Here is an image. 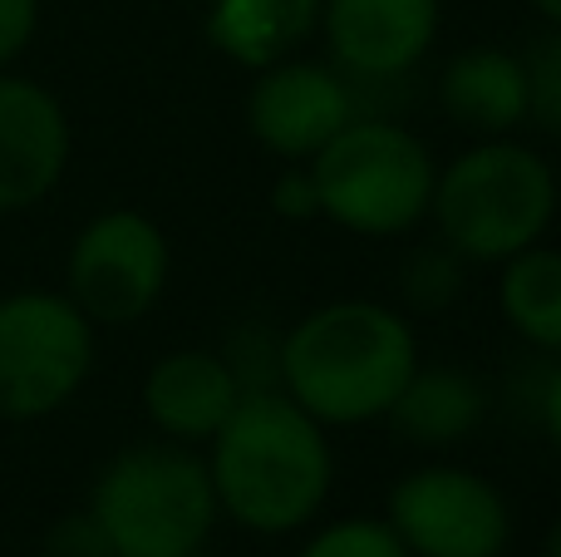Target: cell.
<instances>
[{"mask_svg":"<svg viewBox=\"0 0 561 557\" xmlns=\"http://www.w3.org/2000/svg\"><path fill=\"white\" fill-rule=\"evenodd\" d=\"M207 474L222 523L256 538H296L335 493V444L286 390H247L207 440Z\"/></svg>","mask_w":561,"mask_h":557,"instance_id":"cell-1","label":"cell"},{"mask_svg":"<svg viewBox=\"0 0 561 557\" xmlns=\"http://www.w3.org/2000/svg\"><path fill=\"white\" fill-rule=\"evenodd\" d=\"M419 361L414 316L375 296H340L280 331L276 390L325 430H359L385 420Z\"/></svg>","mask_w":561,"mask_h":557,"instance_id":"cell-2","label":"cell"},{"mask_svg":"<svg viewBox=\"0 0 561 557\" xmlns=\"http://www.w3.org/2000/svg\"><path fill=\"white\" fill-rule=\"evenodd\" d=\"M557 207V168L533 144L517 134L473 138L463 154L438 163L428 227L468 266H503L533 242H547Z\"/></svg>","mask_w":561,"mask_h":557,"instance_id":"cell-3","label":"cell"},{"mask_svg":"<svg viewBox=\"0 0 561 557\" xmlns=\"http://www.w3.org/2000/svg\"><path fill=\"white\" fill-rule=\"evenodd\" d=\"M84 509L114 557H203L222 523L203 450L173 440L118 450L94 474Z\"/></svg>","mask_w":561,"mask_h":557,"instance_id":"cell-4","label":"cell"},{"mask_svg":"<svg viewBox=\"0 0 561 557\" xmlns=\"http://www.w3.org/2000/svg\"><path fill=\"white\" fill-rule=\"evenodd\" d=\"M306 168L316 178L320 217L335 223L340 232L394 242V237H414L428 223L438 158L399 118L359 109Z\"/></svg>","mask_w":561,"mask_h":557,"instance_id":"cell-5","label":"cell"},{"mask_svg":"<svg viewBox=\"0 0 561 557\" xmlns=\"http://www.w3.org/2000/svg\"><path fill=\"white\" fill-rule=\"evenodd\" d=\"M99 326L59 286L0 296V424H39L84 395Z\"/></svg>","mask_w":561,"mask_h":557,"instance_id":"cell-6","label":"cell"},{"mask_svg":"<svg viewBox=\"0 0 561 557\" xmlns=\"http://www.w3.org/2000/svg\"><path fill=\"white\" fill-rule=\"evenodd\" d=\"M379 519L409 557H507L517 533L507 493L454 459H428L399 474Z\"/></svg>","mask_w":561,"mask_h":557,"instance_id":"cell-7","label":"cell"},{"mask_svg":"<svg viewBox=\"0 0 561 557\" xmlns=\"http://www.w3.org/2000/svg\"><path fill=\"white\" fill-rule=\"evenodd\" d=\"M168 282H173V242L163 227L138 207H104L69 237L59 292L104 331L144 321L163 302Z\"/></svg>","mask_w":561,"mask_h":557,"instance_id":"cell-8","label":"cell"},{"mask_svg":"<svg viewBox=\"0 0 561 557\" xmlns=\"http://www.w3.org/2000/svg\"><path fill=\"white\" fill-rule=\"evenodd\" d=\"M242 114L256 148L280 163H310L359 114V94L330 59L290 55L256 69Z\"/></svg>","mask_w":561,"mask_h":557,"instance_id":"cell-9","label":"cell"},{"mask_svg":"<svg viewBox=\"0 0 561 557\" xmlns=\"http://www.w3.org/2000/svg\"><path fill=\"white\" fill-rule=\"evenodd\" d=\"M444 0H320V45L350 84H399L438 45Z\"/></svg>","mask_w":561,"mask_h":557,"instance_id":"cell-10","label":"cell"},{"mask_svg":"<svg viewBox=\"0 0 561 557\" xmlns=\"http://www.w3.org/2000/svg\"><path fill=\"white\" fill-rule=\"evenodd\" d=\"M75 158V124L49 84L0 69V217L55 197Z\"/></svg>","mask_w":561,"mask_h":557,"instance_id":"cell-11","label":"cell"},{"mask_svg":"<svg viewBox=\"0 0 561 557\" xmlns=\"http://www.w3.org/2000/svg\"><path fill=\"white\" fill-rule=\"evenodd\" d=\"M242 395H247L242 380L232 375L222 351H213V345H178V351H163L148 365L138 400H144V420L153 424L158 440L207 450V440L232 420Z\"/></svg>","mask_w":561,"mask_h":557,"instance_id":"cell-12","label":"cell"},{"mask_svg":"<svg viewBox=\"0 0 561 557\" xmlns=\"http://www.w3.org/2000/svg\"><path fill=\"white\" fill-rule=\"evenodd\" d=\"M444 118L473 138H507L527 128V59L503 45H468L444 59L434 79Z\"/></svg>","mask_w":561,"mask_h":557,"instance_id":"cell-13","label":"cell"},{"mask_svg":"<svg viewBox=\"0 0 561 557\" xmlns=\"http://www.w3.org/2000/svg\"><path fill=\"white\" fill-rule=\"evenodd\" d=\"M488 420V390L463 365H424L404 380L399 400L389 405L385 424L404 444L424 454H448L468 444Z\"/></svg>","mask_w":561,"mask_h":557,"instance_id":"cell-14","label":"cell"},{"mask_svg":"<svg viewBox=\"0 0 561 557\" xmlns=\"http://www.w3.org/2000/svg\"><path fill=\"white\" fill-rule=\"evenodd\" d=\"M203 35L227 65L256 75L320 35V0H207Z\"/></svg>","mask_w":561,"mask_h":557,"instance_id":"cell-15","label":"cell"},{"mask_svg":"<svg viewBox=\"0 0 561 557\" xmlns=\"http://www.w3.org/2000/svg\"><path fill=\"white\" fill-rule=\"evenodd\" d=\"M497 311L537 355H561V247L533 242L497 266Z\"/></svg>","mask_w":561,"mask_h":557,"instance_id":"cell-16","label":"cell"},{"mask_svg":"<svg viewBox=\"0 0 561 557\" xmlns=\"http://www.w3.org/2000/svg\"><path fill=\"white\" fill-rule=\"evenodd\" d=\"M468 292V262L444 247L438 237L428 242H414L404 257H399V272H394V296H399V311L404 316H444L463 302Z\"/></svg>","mask_w":561,"mask_h":557,"instance_id":"cell-17","label":"cell"},{"mask_svg":"<svg viewBox=\"0 0 561 557\" xmlns=\"http://www.w3.org/2000/svg\"><path fill=\"white\" fill-rule=\"evenodd\" d=\"M296 557H409L404 543L389 533L375 513H345V519L310 523Z\"/></svg>","mask_w":561,"mask_h":557,"instance_id":"cell-18","label":"cell"},{"mask_svg":"<svg viewBox=\"0 0 561 557\" xmlns=\"http://www.w3.org/2000/svg\"><path fill=\"white\" fill-rule=\"evenodd\" d=\"M527 124L561 138V25H547L527 49Z\"/></svg>","mask_w":561,"mask_h":557,"instance_id":"cell-19","label":"cell"},{"mask_svg":"<svg viewBox=\"0 0 561 557\" xmlns=\"http://www.w3.org/2000/svg\"><path fill=\"white\" fill-rule=\"evenodd\" d=\"M232 375L242 390H272L276 385V355H280V331H237L232 345H222Z\"/></svg>","mask_w":561,"mask_h":557,"instance_id":"cell-20","label":"cell"},{"mask_svg":"<svg viewBox=\"0 0 561 557\" xmlns=\"http://www.w3.org/2000/svg\"><path fill=\"white\" fill-rule=\"evenodd\" d=\"M39 557H114V548H108V538L99 533V523L89 519V509H75L45 528Z\"/></svg>","mask_w":561,"mask_h":557,"instance_id":"cell-21","label":"cell"},{"mask_svg":"<svg viewBox=\"0 0 561 557\" xmlns=\"http://www.w3.org/2000/svg\"><path fill=\"white\" fill-rule=\"evenodd\" d=\"M45 0H0V69H20L39 35Z\"/></svg>","mask_w":561,"mask_h":557,"instance_id":"cell-22","label":"cell"},{"mask_svg":"<svg viewBox=\"0 0 561 557\" xmlns=\"http://www.w3.org/2000/svg\"><path fill=\"white\" fill-rule=\"evenodd\" d=\"M272 213L286 223H316L320 217V197H316V178L306 163H280L276 183H272Z\"/></svg>","mask_w":561,"mask_h":557,"instance_id":"cell-23","label":"cell"},{"mask_svg":"<svg viewBox=\"0 0 561 557\" xmlns=\"http://www.w3.org/2000/svg\"><path fill=\"white\" fill-rule=\"evenodd\" d=\"M537 424H542V440L552 444V454L561 459V355H552L542 371V380H537Z\"/></svg>","mask_w":561,"mask_h":557,"instance_id":"cell-24","label":"cell"},{"mask_svg":"<svg viewBox=\"0 0 561 557\" xmlns=\"http://www.w3.org/2000/svg\"><path fill=\"white\" fill-rule=\"evenodd\" d=\"M527 5H533V15L542 25H561V0H527Z\"/></svg>","mask_w":561,"mask_h":557,"instance_id":"cell-25","label":"cell"},{"mask_svg":"<svg viewBox=\"0 0 561 557\" xmlns=\"http://www.w3.org/2000/svg\"><path fill=\"white\" fill-rule=\"evenodd\" d=\"M542 557H561V513L552 519V528H547V538H542Z\"/></svg>","mask_w":561,"mask_h":557,"instance_id":"cell-26","label":"cell"}]
</instances>
